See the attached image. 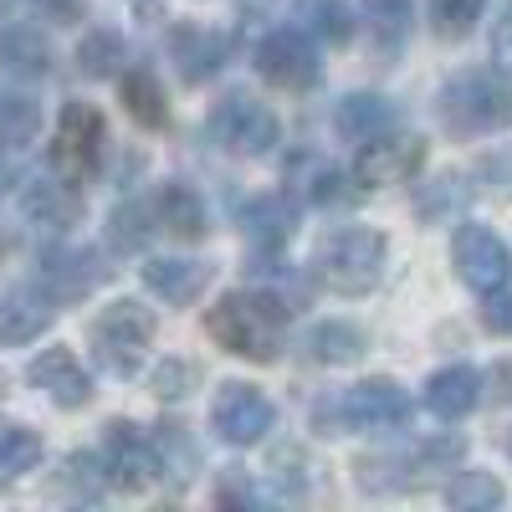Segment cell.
Here are the masks:
<instances>
[{"instance_id": "cell-1", "label": "cell", "mask_w": 512, "mask_h": 512, "mask_svg": "<svg viewBox=\"0 0 512 512\" xmlns=\"http://www.w3.org/2000/svg\"><path fill=\"white\" fill-rule=\"evenodd\" d=\"M287 323H292V308L277 292H262V287L226 292L205 318L210 338H216L221 349H231L236 359H251V364H272L282 354Z\"/></svg>"}, {"instance_id": "cell-2", "label": "cell", "mask_w": 512, "mask_h": 512, "mask_svg": "<svg viewBox=\"0 0 512 512\" xmlns=\"http://www.w3.org/2000/svg\"><path fill=\"white\" fill-rule=\"evenodd\" d=\"M384 262H390V246H384L379 231L369 226H344V231H333L318 256H313V277L338 292V297H364L379 287L384 277Z\"/></svg>"}, {"instance_id": "cell-3", "label": "cell", "mask_w": 512, "mask_h": 512, "mask_svg": "<svg viewBox=\"0 0 512 512\" xmlns=\"http://www.w3.org/2000/svg\"><path fill=\"white\" fill-rule=\"evenodd\" d=\"M436 108L456 139L502 134V128H512V82H502L492 72H461L441 88Z\"/></svg>"}, {"instance_id": "cell-4", "label": "cell", "mask_w": 512, "mask_h": 512, "mask_svg": "<svg viewBox=\"0 0 512 512\" xmlns=\"http://www.w3.org/2000/svg\"><path fill=\"white\" fill-rule=\"evenodd\" d=\"M149 344H154V318L144 303H134V297H118V303H108L98 318H93V354L108 374L128 379L139 374L144 359H149Z\"/></svg>"}, {"instance_id": "cell-5", "label": "cell", "mask_w": 512, "mask_h": 512, "mask_svg": "<svg viewBox=\"0 0 512 512\" xmlns=\"http://www.w3.org/2000/svg\"><path fill=\"white\" fill-rule=\"evenodd\" d=\"M210 139H216L226 154H241V159H262L277 149L282 139V123L267 103H256L251 93H231L226 103H216L210 113Z\"/></svg>"}, {"instance_id": "cell-6", "label": "cell", "mask_w": 512, "mask_h": 512, "mask_svg": "<svg viewBox=\"0 0 512 512\" xmlns=\"http://www.w3.org/2000/svg\"><path fill=\"white\" fill-rule=\"evenodd\" d=\"M103 149H108V123L93 103H67L62 108V123H57V169L67 180H88L98 175V164H103Z\"/></svg>"}, {"instance_id": "cell-7", "label": "cell", "mask_w": 512, "mask_h": 512, "mask_svg": "<svg viewBox=\"0 0 512 512\" xmlns=\"http://www.w3.org/2000/svg\"><path fill=\"white\" fill-rule=\"evenodd\" d=\"M272 400L256 390V384H221V395L210 400V425L226 446H256L272 431Z\"/></svg>"}, {"instance_id": "cell-8", "label": "cell", "mask_w": 512, "mask_h": 512, "mask_svg": "<svg viewBox=\"0 0 512 512\" xmlns=\"http://www.w3.org/2000/svg\"><path fill=\"white\" fill-rule=\"evenodd\" d=\"M256 72H262L272 88H287V93H303V88H313L318 82V47L303 36V31H292V26H282V31H267L262 36V47H256Z\"/></svg>"}, {"instance_id": "cell-9", "label": "cell", "mask_w": 512, "mask_h": 512, "mask_svg": "<svg viewBox=\"0 0 512 512\" xmlns=\"http://www.w3.org/2000/svg\"><path fill=\"white\" fill-rule=\"evenodd\" d=\"M103 477L108 487L118 492H149L159 482V456H154V441L128 420H113L108 425V451H103Z\"/></svg>"}, {"instance_id": "cell-10", "label": "cell", "mask_w": 512, "mask_h": 512, "mask_svg": "<svg viewBox=\"0 0 512 512\" xmlns=\"http://www.w3.org/2000/svg\"><path fill=\"white\" fill-rule=\"evenodd\" d=\"M420 159H425V139H415V134H374V139H364V149H359V159H354V180L364 185V190H384V185H405L415 169H420Z\"/></svg>"}, {"instance_id": "cell-11", "label": "cell", "mask_w": 512, "mask_h": 512, "mask_svg": "<svg viewBox=\"0 0 512 512\" xmlns=\"http://www.w3.org/2000/svg\"><path fill=\"white\" fill-rule=\"evenodd\" d=\"M451 267L472 292H497L512 277V256L487 226H461L451 241Z\"/></svg>"}, {"instance_id": "cell-12", "label": "cell", "mask_w": 512, "mask_h": 512, "mask_svg": "<svg viewBox=\"0 0 512 512\" xmlns=\"http://www.w3.org/2000/svg\"><path fill=\"white\" fill-rule=\"evenodd\" d=\"M103 277H108L103 256L88 251V246H52L41 256V287H47L52 303H77V297H88Z\"/></svg>"}, {"instance_id": "cell-13", "label": "cell", "mask_w": 512, "mask_h": 512, "mask_svg": "<svg viewBox=\"0 0 512 512\" xmlns=\"http://www.w3.org/2000/svg\"><path fill=\"white\" fill-rule=\"evenodd\" d=\"M338 410H344V420L359 425V431H395V425L410 420V395L395 379H364L344 395Z\"/></svg>"}, {"instance_id": "cell-14", "label": "cell", "mask_w": 512, "mask_h": 512, "mask_svg": "<svg viewBox=\"0 0 512 512\" xmlns=\"http://www.w3.org/2000/svg\"><path fill=\"white\" fill-rule=\"evenodd\" d=\"M26 379L36 384V390H47V400L62 405V410H82L93 400V379H88V369L77 364L72 349H41L31 359Z\"/></svg>"}, {"instance_id": "cell-15", "label": "cell", "mask_w": 512, "mask_h": 512, "mask_svg": "<svg viewBox=\"0 0 512 512\" xmlns=\"http://www.w3.org/2000/svg\"><path fill=\"white\" fill-rule=\"evenodd\" d=\"M21 210L36 221V226H52V231H67L82 221V195H77V180H52V175H36L26 180L21 190Z\"/></svg>"}, {"instance_id": "cell-16", "label": "cell", "mask_w": 512, "mask_h": 512, "mask_svg": "<svg viewBox=\"0 0 512 512\" xmlns=\"http://www.w3.org/2000/svg\"><path fill=\"white\" fill-rule=\"evenodd\" d=\"M169 52H175L185 82H210L231 57V36L210 31V26H180L175 36H169Z\"/></svg>"}, {"instance_id": "cell-17", "label": "cell", "mask_w": 512, "mask_h": 512, "mask_svg": "<svg viewBox=\"0 0 512 512\" xmlns=\"http://www.w3.org/2000/svg\"><path fill=\"white\" fill-rule=\"evenodd\" d=\"M144 287L159 297V303L185 308L210 287V267L205 262H185V256H154V262H144Z\"/></svg>"}, {"instance_id": "cell-18", "label": "cell", "mask_w": 512, "mask_h": 512, "mask_svg": "<svg viewBox=\"0 0 512 512\" xmlns=\"http://www.w3.org/2000/svg\"><path fill=\"white\" fill-rule=\"evenodd\" d=\"M477 400H482V379H477V369H466V364L436 369L431 379H425V405H431V415H441V420L472 415Z\"/></svg>"}, {"instance_id": "cell-19", "label": "cell", "mask_w": 512, "mask_h": 512, "mask_svg": "<svg viewBox=\"0 0 512 512\" xmlns=\"http://www.w3.org/2000/svg\"><path fill=\"white\" fill-rule=\"evenodd\" d=\"M0 67H11L16 77H47L52 72V41L41 36V26H6L0 31Z\"/></svg>"}, {"instance_id": "cell-20", "label": "cell", "mask_w": 512, "mask_h": 512, "mask_svg": "<svg viewBox=\"0 0 512 512\" xmlns=\"http://www.w3.org/2000/svg\"><path fill=\"white\" fill-rule=\"evenodd\" d=\"M47 323H52V297L21 287L0 303V344H31V338L47 333Z\"/></svg>"}, {"instance_id": "cell-21", "label": "cell", "mask_w": 512, "mask_h": 512, "mask_svg": "<svg viewBox=\"0 0 512 512\" xmlns=\"http://www.w3.org/2000/svg\"><path fill=\"white\" fill-rule=\"evenodd\" d=\"M333 128H338L344 139H359V144H364V139L384 134V128H395V103L379 98V93H354V98L338 103Z\"/></svg>"}, {"instance_id": "cell-22", "label": "cell", "mask_w": 512, "mask_h": 512, "mask_svg": "<svg viewBox=\"0 0 512 512\" xmlns=\"http://www.w3.org/2000/svg\"><path fill=\"white\" fill-rule=\"evenodd\" d=\"M154 216L164 221V231H175V236H205V200H200V190L195 185H185V180H169L164 190H159V200H154Z\"/></svg>"}, {"instance_id": "cell-23", "label": "cell", "mask_w": 512, "mask_h": 512, "mask_svg": "<svg viewBox=\"0 0 512 512\" xmlns=\"http://www.w3.org/2000/svg\"><path fill=\"white\" fill-rule=\"evenodd\" d=\"M149 441H154V456H159V477H169L175 487L195 482V472H200V446L190 441V431H180V425H154Z\"/></svg>"}, {"instance_id": "cell-24", "label": "cell", "mask_w": 512, "mask_h": 512, "mask_svg": "<svg viewBox=\"0 0 512 512\" xmlns=\"http://www.w3.org/2000/svg\"><path fill=\"white\" fill-rule=\"evenodd\" d=\"M364 344H369V338L354 323H313L308 338H303L308 359H318V364H354L364 354Z\"/></svg>"}, {"instance_id": "cell-25", "label": "cell", "mask_w": 512, "mask_h": 512, "mask_svg": "<svg viewBox=\"0 0 512 512\" xmlns=\"http://www.w3.org/2000/svg\"><path fill=\"white\" fill-rule=\"evenodd\" d=\"M128 62V47H123V36L118 31H88L77 41V67L82 77H118Z\"/></svg>"}, {"instance_id": "cell-26", "label": "cell", "mask_w": 512, "mask_h": 512, "mask_svg": "<svg viewBox=\"0 0 512 512\" xmlns=\"http://www.w3.org/2000/svg\"><path fill=\"white\" fill-rule=\"evenodd\" d=\"M123 108L134 113L144 128H164L169 123V103H164V88L154 72H128L123 77Z\"/></svg>"}, {"instance_id": "cell-27", "label": "cell", "mask_w": 512, "mask_h": 512, "mask_svg": "<svg viewBox=\"0 0 512 512\" xmlns=\"http://www.w3.org/2000/svg\"><path fill=\"white\" fill-rule=\"evenodd\" d=\"M41 128V108L26 93L0 88V144H31Z\"/></svg>"}, {"instance_id": "cell-28", "label": "cell", "mask_w": 512, "mask_h": 512, "mask_svg": "<svg viewBox=\"0 0 512 512\" xmlns=\"http://www.w3.org/2000/svg\"><path fill=\"white\" fill-rule=\"evenodd\" d=\"M502 482L492 477V472H461L451 487H446V502L456 507V512H492V507H502Z\"/></svg>"}, {"instance_id": "cell-29", "label": "cell", "mask_w": 512, "mask_h": 512, "mask_svg": "<svg viewBox=\"0 0 512 512\" xmlns=\"http://www.w3.org/2000/svg\"><path fill=\"white\" fill-rule=\"evenodd\" d=\"M359 6H364V21H369L374 36H379V52L400 47L405 31H410V16H415L410 0H359Z\"/></svg>"}, {"instance_id": "cell-30", "label": "cell", "mask_w": 512, "mask_h": 512, "mask_svg": "<svg viewBox=\"0 0 512 512\" xmlns=\"http://www.w3.org/2000/svg\"><path fill=\"white\" fill-rule=\"evenodd\" d=\"M482 11H487V0H431V26H436V36L461 41L477 31Z\"/></svg>"}, {"instance_id": "cell-31", "label": "cell", "mask_w": 512, "mask_h": 512, "mask_svg": "<svg viewBox=\"0 0 512 512\" xmlns=\"http://www.w3.org/2000/svg\"><path fill=\"white\" fill-rule=\"evenodd\" d=\"M41 461V436L26 425H6L0 431V477H21Z\"/></svg>"}, {"instance_id": "cell-32", "label": "cell", "mask_w": 512, "mask_h": 512, "mask_svg": "<svg viewBox=\"0 0 512 512\" xmlns=\"http://www.w3.org/2000/svg\"><path fill=\"white\" fill-rule=\"evenodd\" d=\"M154 221V210H149V200H134V205H118L113 210V221H108V241L118 246V251H139L144 241H149V226Z\"/></svg>"}, {"instance_id": "cell-33", "label": "cell", "mask_w": 512, "mask_h": 512, "mask_svg": "<svg viewBox=\"0 0 512 512\" xmlns=\"http://www.w3.org/2000/svg\"><path fill=\"white\" fill-rule=\"evenodd\" d=\"M195 379H200V369H195L190 359H164V364L154 369V395H159V400H180V395H190Z\"/></svg>"}, {"instance_id": "cell-34", "label": "cell", "mask_w": 512, "mask_h": 512, "mask_svg": "<svg viewBox=\"0 0 512 512\" xmlns=\"http://www.w3.org/2000/svg\"><path fill=\"white\" fill-rule=\"evenodd\" d=\"M308 21H313V31L318 36H328V41H349L354 36V16L344 11V6H333V0H313V6L303 11Z\"/></svg>"}, {"instance_id": "cell-35", "label": "cell", "mask_w": 512, "mask_h": 512, "mask_svg": "<svg viewBox=\"0 0 512 512\" xmlns=\"http://www.w3.org/2000/svg\"><path fill=\"white\" fill-rule=\"evenodd\" d=\"M246 226L256 231V236H267V231H277V236H287V226H292V205L277 195V200H262V205H251V216H246Z\"/></svg>"}, {"instance_id": "cell-36", "label": "cell", "mask_w": 512, "mask_h": 512, "mask_svg": "<svg viewBox=\"0 0 512 512\" xmlns=\"http://www.w3.org/2000/svg\"><path fill=\"white\" fill-rule=\"evenodd\" d=\"M482 323L492 328V333H502V338H512V292H492L487 297V308H482Z\"/></svg>"}, {"instance_id": "cell-37", "label": "cell", "mask_w": 512, "mask_h": 512, "mask_svg": "<svg viewBox=\"0 0 512 512\" xmlns=\"http://www.w3.org/2000/svg\"><path fill=\"white\" fill-rule=\"evenodd\" d=\"M497 67L512 72V11H507V21L497 26Z\"/></svg>"}, {"instance_id": "cell-38", "label": "cell", "mask_w": 512, "mask_h": 512, "mask_svg": "<svg viewBox=\"0 0 512 512\" xmlns=\"http://www.w3.org/2000/svg\"><path fill=\"white\" fill-rule=\"evenodd\" d=\"M6 190H11V164L0 159V200H6Z\"/></svg>"}, {"instance_id": "cell-39", "label": "cell", "mask_w": 512, "mask_h": 512, "mask_svg": "<svg viewBox=\"0 0 512 512\" xmlns=\"http://www.w3.org/2000/svg\"><path fill=\"white\" fill-rule=\"evenodd\" d=\"M47 6H52V11H62V16H67V11H77V0H47Z\"/></svg>"}, {"instance_id": "cell-40", "label": "cell", "mask_w": 512, "mask_h": 512, "mask_svg": "<svg viewBox=\"0 0 512 512\" xmlns=\"http://www.w3.org/2000/svg\"><path fill=\"white\" fill-rule=\"evenodd\" d=\"M507 451H512V441H507Z\"/></svg>"}]
</instances>
